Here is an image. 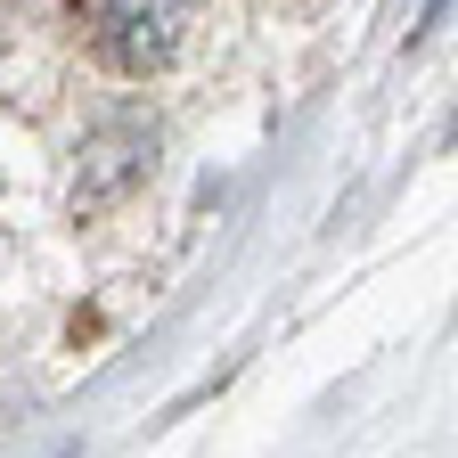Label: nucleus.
<instances>
[{
  "instance_id": "1",
  "label": "nucleus",
  "mask_w": 458,
  "mask_h": 458,
  "mask_svg": "<svg viewBox=\"0 0 458 458\" xmlns=\"http://www.w3.org/2000/svg\"><path fill=\"white\" fill-rule=\"evenodd\" d=\"M74 17L114 74H156L181 41V0H74Z\"/></svg>"
}]
</instances>
